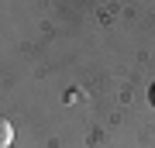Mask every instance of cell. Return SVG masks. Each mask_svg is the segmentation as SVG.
<instances>
[{
  "label": "cell",
  "mask_w": 155,
  "mask_h": 148,
  "mask_svg": "<svg viewBox=\"0 0 155 148\" xmlns=\"http://www.w3.org/2000/svg\"><path fill=\"white\" fill-rule=\"evenodd\" d=\"M11 141H14V127H11V121L0 117V148H11Z\"/></svg>",
  "instance_id": "1"
},
{
  "label": "cell",
  "mask_w": 155,
  "mask_h": 148,
  "mask_svg": "<svg viewBox=\"0 0 155 148\" xmlns=\"http://www.w3.org/2000/svg\"><path fill=\"white\" fill-rule=\"evenodd\" d=\"M148 97H152V104H155V86H152V90H148Z\"/></svg>",
  "instance_id": "2"
}]
</instances>
